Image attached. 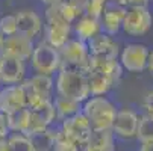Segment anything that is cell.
I'll return each instance as SVG.
<instances>
[{"label":"cell","instance_id":"cell-1","mask_svg":"<svg viewBox=\"0 0 153 151\" xmlns=\"http://www.w3.org/2000/svg\"><path fill=\"white\" fill-rule=\"evenodd\" d=\"M118 106L108 95H90L82 103V113L90 121L93 132H108L112 128Z\"/></svg>","mask_w":153,"mask_h":151},{"label":"cell","instance_id":"cell-2","mask_svg":"<svg viewBox=\"0 0 153 151\" xmlns=\"http://www.w3.org/2000/svg\"><path fill=\"white\" fill-rule=\"evenodd\" d=\"M55 92L58 97L83 103L88 98L90 85L86 73L71 68H61L55 76Z\"/></svg>","mask_w":153,"mask_h":151},{"label":"cell","instance_id":"cell-3","mask_svg":"<svg viewBox=\"0 0 153 151\" xmlns=\"http://www.w3.org/2000/svg\"><path fill=\"white\" fill-rule=\"evenodd\" d=\"M42 35H44V39L47 44H50L55 49H61L65 42H67L70 38H73V29L71 24L67 23L58 6H50L46 8L44 12V29H42Z\"/></svg>","mask_w":153,"mask_h":151},{"label":"cell","instance_id":"cell-4","mask_svg":"<svg viewBox=\"0 0 153 151\" xmlns=\"http://www.w3.org/2000/svg\"><path fill=\"white\" fill-rule=\"evenodd\" d=\"M29 62H30V68L33 74L55 76L61 70L59 50L47 44L44 39H38L35 42V47H33Z\"/></svg>","mask_w":153,"mask_h":151},{"label":"cell","instance_id":"cell-5","mask_svg":"<svg viewBox=\"0 0 153 151\" xmlns=\"http://www.w3.org/2000/svg\"><path fill=\"white\" fill-rule=\"evenodd\" d=\"M26 94V107L32 109L42 103H49L53 100L55 91V80L53 76H42V74H32L26 77L21 83Z\"/></svg>","mask_w":153,"mask_h":151},{"label":"cell","instance_id":"cell-6","mask_svg":"<svg viewBox=\"0 0 153 151\" xmlns=\"http://www.w3.org/2000/svg\"><path fill=\"white\" fill-rule=\"evenodd\" d=\"M59 57H61V68H71L88 73L91 56L86 42L77 38H70L59 49Z\"/></svg>","mask_w":153,"mask_h":151},{"label":"cell","instance_id":"cell-7","mask_svg":"<svg viewBox=\"0 0 153 151\" xmlns=\"http://www.w3.org/2000/svg\"><path fill=\"white\" fill-rule=\"evenodd\" d=\"M153 26V15L149 6H130L126 8L121 32L127 36L140 38L144 36Z\"/></svg>","mask_w":153,"mask_h":151},{"label":"cell","instance_id":"cell-8","mask_svg":"<svg viewBox=\"0 0 153 151\" xmlns=\"http://www.w3.org/2000/svg\"><path fill=\"white\" fill-rule=\"evenodd\" d=\"M149 52L150 49L143 42H127V44H124L118 55V62L123 71L134 74L146 71Z\"/></svg>","mask_w":153,"mask_h":151},{"label":"cell","instance_id":"cell-9","mask_svg":"<svg viewBox=\"0 0 153 151\" xmlns=\"http://www.w3.org/2000/svg\"><path fill=\"white\" fill-rule=\"evenodd\" d=\"M138 122H140V113L135 109H132V107H118L111 132L115 136V139L121 141L135 139Z\"/></svg>","mask_w":153,"mask_h":151},{"label":"cell","instance_id":"cell-10","mask_svg":"<svg viewBox=\"0 0 153 151\" xmlns=\"http://www.w3.org/2000/svg\"><path fill=\"white\" fill-rule=\"evenodd\" d=\"M59 130L68 141H71L77 147H82L93 133L90 121L85 118V115L82 112L68 118V119L62 121L59 124Z\"/></svg>","mask_w":153,"mask_h":151},{"label":"cell","instance_id":"cell-11","mask_svg":"<svg viewBox=\"0 0 153 151\" xmlns=\"http://www.w3.org/2000/svg\"><path fill=\"white\" fill-rule=\"evenodd\" d=\"M26 80V62L0 55V83L3 86L9 85H21Z\"/></svg>","mask_w":153,"mask_h":151},{"label":"cell","instance_id":"cell-12","mask_svg":"<svg viewBox=\"0 0 153 151\" xmlns=\"http://www.w3.org/2000/svg\"><path fill=\"white\" fill-rule=\"evenodd\" d=\"M17 17V33L29 38L36 42V39L42 35L44 21L32 9H21L15 14Z\"/></svg>","mask_w":153,"mask_h":151},{"label":"cell","instance_id":"cell-13","mask_svg":"<svg viewBox=\"0 0 153 151\" xmlns=\"http://www.w3.org/2000/svg\"><path fill=\"white\" fill-rule=\"evenodd\" d=\"M126 8L120 6L115 2H108L103 8V12L99 18L102 33H106L109 36H115L118 32H121V24L124 18Z\"/></svg>","mask_w":153,"mask_h":151},{"label":"cell","instance_id":"cell-14","mask_svg":"<svg viewBox=\"0 0 153 151\" xmlns=\"http://www.w3.org/2000/svg\"><path fill=\"white\" fill-rule=\"evenodd\" d=\"M88 52L91 57H103V59H118L120 55V44L115 41L114 36H109L106 33H99L93 39L86 42Z\"/></svg>","mask_w":153,"mask_h":151},{"label":"cell","instance_id":"cell-15","mask_svg":"<svg viewBox=\"0 0 153 151\" xmlns=\"http://www.w3.org/2000/svg\"><path fill=\"white\" fill-rule=\"evenodd\" d=\"M26 107L23 85H9L0 88V113L8 115Z\"/></svg>","mask_w":153,"mask_h":151},{"label":"cell","instance_id":"cell-16","mask_svg":"<svg viewBox=\"0 0 153 151\" xmlns=\"http://www.w3.org/2000/svg\"><path fill=\"white\" fill-rule=\"evenodd\" d=\"M33 47H35L33 41H30L29 38L20 35V33H15L12 36L5 38L2 55L12 56V57H17V59H21V60L27 62L30 59V56H32Z\"/></svg>","mask_w":153,"mask_h":151},{"label":"cell","instance_id":"cell-17","mask_svg":"<svg viewBox=\"0 0 153 151\" xmlns=\"http://www.w3.org/2000/svg\"><path fill=\"white\" fill-rule=\"evenodd\" d=\"M88 77V85H90V94L91 95H108V92L111 91L115 85V82L109 77L106 73H103L102 70L91 67L88 68L86 73Z\"/></svg>","mask_w":153,"mask_h":151},{"label":"cell","instance_id":"cell-18","mask_svg":"<svg viewBox=\"0 0 153 151\" xmlns=\"http://www.w3.org/2000/svg\"><path fill=\"white\" fill-rule=\"evenodd\" d=\"M73 35L74 38L83 41V42H88L90 39H93L96 35H99L102 32L100 29V21L97 18H93L90 15H82L79 20H76L73 26Z\"/></svg>","mask_w":153,"mask_h":151},{"label":"cell","instance_id":"cell-19","mask_svg":"<svg viewBox=\"0 0 153 151\" xmlns=\"http://www.w3.org/2000/svg\"><path fill=\"white\" fill-rule=\"evenodd\" d=\"M80 151H115V136L111 130L93 132L82 147Z\"/></svg>","mask_w":153,"mask_h":151},{"label":"cell","instance_id":"cell-20","mask_svg":"<svg viewBox=\"0 0 153 151\" xmlns=\"http://www.w3.org/2000/svg\"><path fill=\"white\" fill-rule=\"evenodd\" d=\"M52 103H53V107H55L56 121L59 124L62 121H65V119H68V118L82 112V103H77V101H73V100H68V98H62V97L55 95Z\"/></svg>","mask_w":153,"mask_h":151},{"label":"cell","instance_id":"cell-21","mask_svg":"<svg viewBox=\"0 0 153 151\" xmlns=\"http://www.w3.org/2000/svg\"><path fill=\"white\" fill-rule=\"evenodd\" d=\"M58 132H59V128L50 127L44 132H38V133L29 135L32 151H53Z\"/></svg>","mask_w":153,"mask_h":151},{"label":"cell","instance_id":"cell-22","mask_svg":"<svg viewBox=\"0 0 153 151\" xmlns=\"http://www.w3.org/2000/svg\"><path fill=\"white\" fill-rule=\"evenodd\" d=\"M29 115H30V112H29L27 107L5 115L8 132L9 133H25L26 135L27 125H29Z\"/></svg>","mask_w":153,"mask_h":151},{"label":"cell","instance_id":"cell-23","mask_svg":"<svg viewBox=\"0 0 153 151\" xmlns=\"http://www.w3.org/2000/svg\"><path fill=\"white\" fill-rule=\"evenodd\" d=\"M58 9H59L62 18L73 26L74 21L83 15L85 0H64L61 5H58Z\"/></svg>","mask_w":153,"mask_h":151},{"label":"cell","instance_id":"cell-24","mask_svg":"<svg viewBox=\"0 0 153 151\" xmlns=\"http://www.w3.org/2000/svg\"><path fill=\"white\" fill-rule=\"evenodd\" d=\"M8 151H32L30 139L25 133H9L6 136Z\"/></svg>","mask_w":153,"mask_h":151},{"label":"cell","instance_id":"cell-25","mask_svg":"<svg viewBox=\"0 0 153 151\" xmlns=\"http://www.w3.org/2000/svg\"><path fill=\"white\" fill-rule=\"evenodd\" d=\"M135 139H138V142L153 139V118H150L146 113L140 115V122H138V130H137Z\"/></svg>","mask_w":153,"mask_h":151},{"label":"cell","instance_id":"cell-26","mask_svg":"<svg viewBox=\"0 0 153 151\" xmlns=\"http://www.w3.org/2000/svg\"><path fill=\"white\" fill-rule=\"evenodd\" d=\"M0 33L5 38L17 33V17L15 14H8L0 18Z\"/></svg>","mask_w":153,"mask_h":151},{"label":"cell","instance_id":"cell-27","mask_svg":"<svg viewBox=\"0 0 153 151\" xmlns=\"http://www.w3.org/2000/svg\"><path fill=\"white\" fill-rule=\"evenodd\" d=\"M53 151H80V147H77L76 144H73L71 141H68L67 138L61 133V130H59L58 132V136H56V142H55V150Z\"/></svg>","mask_w":153,"mask_h":151},{"label":"cell","instance_id":"cell-28","mask_svg":"<svg viewBox=\"0 0 153 151\" xmlns=\"http://www.w3.org/2000/svg\"><path fill=\"white\" fill-rule=\"evenodd\" d=\"M118 3L123 8H130V6H149L150 0H112Z\"/></svg>","mask_w":153,"mask_h":151},{"label":"cell","instance_id":"cell-29","mask_svg":"<svg viewBox=\"0 0 153 151\" xmlns=\"http://www.w3.org/2000/svg\"><path fill=\"white\" fill-rule=\"evenodd\" d=\"M143 109H144V113L146 115H149L150 118H153V91L146 95L144 103H143Z\"/></svg>","mask_w":153,"mask_h":151},{"label":"cell","instance_id":"cell-30","mask_svg":"<svg viewBox=\"0 0 153 151\" xmlns=\"http://www.w3.org/2000/svg\"><path fill=\"white\" fill-rule=\"evenodd\" d=\"M138 151H153V139H152V141H144V142H140Z\"/></svg>","mask_w":153,"mask_h":151},{"label":"cell","instance_id":"cell-31","mask_svg":"<svg viewBox=\"0 0 153 151\" xmlns=\"http://www.w3.org/2000/svg\"><path fill=\"white\" fill-rule=\"evenodd\" d=\"M41 2V5H44L46 8H50V6H58V5H61L64 0H39Z\"/></svg>","mask_w":153,"mask_h":151},{"label":"cell","instance_id":"cell-32","mask_svg":"<svg viewBox=\"0 0 153 151\" xmlns=\"http://www.w3.org/2000/svg\"><path fill=\"white\" fill-rule=\"evenodd\" d=\"M147 71H150V74H153V50L149 52V59H147Z\"/></svg>","mask_w":153,"mask_h":151},{"label":"cell","instance_id":"cell-33","mask_svg":"<svg viewBox=\"0 0 153 151\" xmlns=\"http://www.w3.org/2000/svg\"><path fill=\"white\" fill-rule=\"evenodd\" d=\"M3 42H5V36L0 33V55H2V52H3Z\"/></svg>","mask_w":153,"mask_h":151},{"label":"cell","instance_id":"cell-34","mask_svg":"<svg viewBox=\"0 0 153 151\" xmlns=\"http://www.w3.org/2000/svg\"><path fill=\"white\" fill-rule=\"evenodd\" d=\"M0 86H2V83H0Z\"/></svg>","mask_w":153,"mask_h":151}]
</instances>
